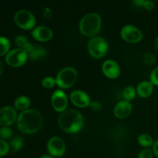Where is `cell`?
Listing matches in <instances>:
<instances>
[{
    "label": "cell",
    "instance_id": "obj_1",
    "mask_svg": "<svg viewBox=\"0 0 158 158\" xmlns=\"http://www.w3.org/2000/svg\"><path fill=\"white\" fill-rule=\"evenodd\" d=\"M43 119L39 111L33 109L26 110L19 115L17 125L19 129L26 134H32L42 127Z\"/></svg>",
    "mask_w": 158,
    "mask_h": 158
},
{
    "label": "cell",
    "instance_id": "obj_2",
    "mask_svg": "<svg viewBox=\"0 0 158 158\" xmlns=\"http://www.w3.org/2000/svg\"><path fill=\"white\" fill-rule=\"evenodd\" d=\"M59 124L60 127L66 132L76 133L83 127V116L77 110H65L59 117Z\"/></svg>",
    "mask_w": 158,
    "mask_h": 158
},
{
    "label": "cell",
    "instance_id": "obj_3",
    "mask_svg": "<svg viewBox=\"0 0 158 158\" xmlns=\"http://www.w3.org/2000/svg\"><path fill=\"white\" fill-rule=\"evenodd\" d=\"M101 27V18L96 12H89L81 19L80 23V32L85 35L91 36L97 34Z\"/></svg>",
    "mask_w": 158,
    "mask_h": 158
},
{
    "label": "cell",
    "instance_id": "obj_4",
    "mask_svg": "<svg viewBox=\"0 0 158 158\" xmlns=\"http://www.w3.org/2000/svg\"><path fill=\"white\" fill-rule=\"evenodd\" d=\"M77 79V72L73 67H65L57 74L56 84L61 88H68L75 83Z\"/></svg>",
    "mask_w": 158,
    "mask_h": 158
},
{
    "label": "cell",
    "instance_id": "obj_5",
    "mask_svg": "<svg viewBox=\"0 0 158 158\" xmlns=\"http://www.w3.org/2000/svg\"><path fill=\"white\" fill-rule=\"evenodd\" d=\"M88 49L92 56L100 58L107 52L108 43L106 40L102 37H94L89 40L88 43Z\"/></svg>",
    "mask_w": 158,
    "mask_h": 158
},
{
    "label": "cell",
    "instance_id": "obj_6",
    "mask_svg": "<svg viewBox=\"0 0 158 158\" xmlns=\"http://www.w3.org/2000/svg\"><path fill=\"white\" fill-rule=\"evenodd\" d=\"M27 58V52L20 48H17L9 51L6 54V61L11 66L18 67L24 64Z\"/></svg>",
    "mask_w": 158,
    "mask_h": 158
},
{
    "label": "cell",
    "instance_id": "obj_7",
    "mask_svg": "<svg viewBox=\"0 0 158 158\" xmlns=\"http://www.w3.org/2000/svg\"><path fill=\"white\" fill-rule=\"evenodd\" d=\"M15 22L19 27L30 29L35 26V19L33 14L27 10H19L15 13Z\"/></svg>",
    "mask_w": 158,
    "mask_h": 158
},
{
    "label": "cell",
    "instance_id": "obj_8",
    "mask_svg": "<svg viewBox=\"0 0 158 158\" xmlns=\"http://www.w3.org/2000/svg\"><path fill=\"white\" fill-rule=\"evenodd\" d=\"M47 150L51 155L54 157H60L66 151V144L62 138L59 137H52L47 143Z\"/></svg>",
    "mask_w": 158,
    "mask_h": 158
},
{
    "label": "cell",
    "instance_id": "obj_9",
    "mask_svg": "<svg viewBox=\"0 0 158 158\" xmlns=\"http://www.w3.org/2000/svg\"><path fill=\"white\" fill-rule=\"evenodd\" d=\"M121 37L126 41L131 43H137L142 39V32L139 29L132 25H126L120 31Z\"/></svg>",
    "mask_w": 158,
    "mask_h": 158
},
{
    "label": "cell",
    "instance_id": "obj_10",
    "mask_svg": "<svg viewBox=\"0 0 158 158\" xmlns=\"http://www.w3.org/2000/svg\"><path fill=\"white\" fill-rule=\"evenodd\" d=\"M16 118V112L12 106L0 108V126H9L15 121Z\"/></svg>",
    "mask_w": 158,
    "mask_h": 158
},
{
    "label": "cell",
    "instance_id": "obj_11",
    "mask_svg": "<svg viewBox=\"0 0 158 158\" xmlns=\"http://www.w3.org/2000/svg\"><path fill=\"white\" fill-rule=\"evenodd\" d=\"M52 105L56 111H64L67 106L68 100L66 94L61 89H56L52 95Z\"/></svg>",
    "mask_w": 158,
    "mask_h": 158
},
{
    "label": "cell",
    "instance_id": "obj_12",
    "mask_svg": "<svg viewBox=\"0 0 158 158\" xmlns=\"http://www.w3.org/2000/svg\"><path fill=\"white\" fill-rule=\"evenodd\" d=\"M71 101L76 106L80 107H85L90 104V100L86 93L83 90H74L70 94Z\"/></svg>",
    "mask_w": 158,
    "mask_h": 158
},
{
    "label": "cell",
    "instance_id": "obj_13",
    "mask_svg": "<svg viewBox=\"0 0 158 158\" xmlns=\"http://www.w3.org/2000/svg\"><path fill=\"white\" fill-rule=\"evenodd\" d=\"M103 72L110 78H116L120 74V67L114 60H107L102 65Z\"/></svg>",
    "mask_w": 158,
    "mask_h": 158
},
{
    "label": "cell",
    "instance_id": "obj_14",
    "mask_svg": "<svg viewBox=\"0 0 158 158\" xmlns=\"http://www.w3.org/2000/svg\"><path fill=\"white\" fill-rule=\"evenodd\" d=\"M32 35L34 39L40 41H47L52 38V31L47 26H37L32 31Z\"/></svg>",
    "mask_w": 158,
    "mask_h": 158
},
{
    "label": "cell",
    "instance_id": "obj_15",
    "mask_svg": "<svg viewBox=\"0 0 158 158\" xmlns=\"http://www.w3.org/2000/svg\"><path fill=\"white\" fill-rule=\"evenodd\" d=\"M132 110V106L127 100H121L117 103L114 108V114L120 119L127 117Z\"/></svg>",
    "mask_w": 158,
    "mask_h": 158
},
{
    "label": "cell",
    "instance_id": "obj_16",
    "mask_svg": "<svg viewBox=\"0 0 158 158\" xmlns=\"http://www.w3.org/2000/svg\"><path fill=\"white\" fill-rule=\"evenodd\" d=\"M27 55L32 60H39L46 56V50L40 45H32V47L27 52Z\"/></svg>",
    "mask_w": 158,
    "mask_h": 158
},
{
    "label": "cell",
    "instance_id": "obj_17",
    "mask_svg": "<svg viewBox=\"0 0 158 158\" xmlns=\"http://www.w3.org/2000/svg\"><path fill=\"white\" fill-rule=\"evenodd\" d=\"M153 84L151 82L143 81L138 84L137 87V92L142 97H147L151 95L153 92Z\"/></svg>",
    "mask_w": 158,
    "mask_h": 158
},
{
    "label": "cell",
    "instance_id": "obj_18",
    "mask_svg": "<svg viewBox=\"0 0 158 158\" xmlns=\"http://www.w3.org/2000/svg\"><path fill=\"white\" fill-rule=\"evenodd\" d=\"M15 44L20 48V49H23L26 51V52H29L30 50L31 47H32V44L29 43L28 39L24 35H17L15 39Z\"/></svg>",
    "mask_w": 158,
    "mask_h": 158
},
{
    "label": "cell",
    "instance_id": "obj_19",
    "mask_svg": "<svg viewBox=\"0 0 158 158\" xmlns=\"http://www.w3.org/2000/svg\"><path fill=\"white\" fill-rule=\"evenodd\" d=\"M30 105V99L26 96H20L15 100V106L19 110H26Z\"/></svg>",
    "mask_w": 158,
    "mask_h": 158
},
{
    "label": "cell",
    "instance_id": "obj_20",
    "mask_svg": "<svg viewBox=\"0 0 158 158\" xmlns=\"http://www.w3.org/2000/svg\"><path fill=\"white\" fill-rule=\"evenodd\" d=\"M10 48V42L7 38L0 36V56L6 54Z\"/></svg>",
    "mask_w": 158,
    "mask_h": 158
},
{
    "label": "cell",
    "instance_id": "obj_21",
    "mask_svg": "<svg viewBox=\"0 0 158 158\" xmlns=\"http://www.w3.org/2000/svg\"><path fill=\"white\" fill-rule=\"evenodd\" d=\"M139 143L143 147H149L151 145L154 144L152 137L148 134H140L137 138Z\"/></svg>",
    "mask_w": 158,
    "mask_h": 158
},
{
    "label": "cell",
    "instance_id": "obj_22",
    "mask_svg": "<svg viewBox=\"0 0 158 158\" xmlns=\"http://www.w3.org/2000/svg\"><path fill=\"white\" fill-rule=\"evenodd\" d=\"M23 140L22 137H15L11 140L10 141V148L13 151H18L23 148Z\"/></svg>",
    "mask_w": 158,
    "mask_h": 158
},
{
    "label": "cell",
    "instance_id": "obj_23",
    "mask_svg": "<svg viewBox=\"0 0 158 158\" xmlns=\"http://www.w3.org/2000/svg\"><path fill=\"white\" fill-rule=\"evenodd\" d=\"M135 89H134V86H128L123 89V96L126 100L127 101H130V100H133L135 97Z\"/></svg>",
    "mask_w": 158,
    "mask_h": 158
},
{
    "label": "cell",
    "instance_id": "obj_24",
    "mask_svg": "<svg viewBox=\"0 0 158 158\" xmlns=\"http://www.w3.org/2000/svg\"><path fill=\"white\" fill-rule=\"evenodd\" d=\"M56 83L55 79L52 77H46L42 81V84L46 88H52Z\"/></svg>",
    "mask_w": 158,
    "mask_h": 158
},
{
    "label": "cell",
    "instance_id": "obj_25",
    "mask_svg": "<svg viewBox=\"0 0 158 158\" xmlns=\"http://www.w3.org/2000/svg\"><path fill=\"white\" fill-rule=\"evenodd\" d=\"M9 145L2 139H0V157L4 156L9 152Z\"/></svg>",
    "mask_w": 158,
    "mask_h": 158
},
{
    "label": "cell",
    "instance_id": "obj_26",
    "mask_svg": "<svg viewBox=\"0 0 158 158\" xmlns=\"http://www.w3.org/2000/svg\"><path fill=\"white\" fill-rule=\"evenodd\" d=\"M12 136V131L8 127H2L0 128V137L2 139H8Z\"/></svg>",
    "mask_w": 158,
    "mask_h": 158
},
{
    "label": "cell",
    "instance_id": "obj_27",
    "mask_svg": "<svg viewBox=\"0 0 158 158\" xmlns=\"http://www.w3.org/2000/svg\"><path fill=\"white\" fill-rule=\"evenodd\" d=\"M143 60L146 64L148 65H152L155 63V58H154V56L151 53H149V52H147V53L144 54Z\"/></svg>",
    "mask_w": 158,
    "mask_h": 158
},
{
    "label": "cell",
    "instance_id": "obj_28",
    "mask_svg": "<svg viewBox=\"0 0 158 158\" xmlns=\"http://www.w3.org/2000/svg\"><path fill=\"white\" fill-rule=\"evenodd\" d=\"M138 158H153V152L151 150L147 149L143 150L140 151L138 155Z\"/></svg>",
    "mask_w": 158,
    "mask_h": 158
},
{
    "label": "cell",
    "instance_id": "obj_29",
    "mask_svg": "<svg viewBox=\"0 0 158 158\" xmlns=\"http://www.w3.org/2000/svg\"><path fill=\"white\" fill-rule=\"evenodd\" d=\"M151 81L152 84L158 85V66L151 72Z\"/></svg>",
    "mask_w": 158,
    "mask_h": 158
},
{
    "label": "cell",
    "instance_id": "obj_30",
    "mask_svg": "<svg viewBox=\"0 0 158 158\" xmlns=\"http://www.w3.org/2000/svg\"><path fill=\"white\" fill-rule=\"evenodd\" d=\"M89 105H90V107L94 110H100L101 109V104L97 101H93Z\"/></svg>",
    "mask_w": 158,
    "mask_h": 158
},
{
    "label": "cell",
    "instance_id": "obj_31",
    "mask_svg": "<svg viewBox=\"0 0 158 158\" xmlns=\"http://www.w3.org/2000/svg\"><path fill=\"white\" fill-rule=\"evenodd\" d=\"M143 6L145 8V9H154V2L151 1H143Z\"/></svg>",
    "mask_w": 158,
    "mask_h": 158
},
{
    "label": "cell",
    "instance_id": "obj_32",
    "mask_svg": "<svg viewBox=\"0 0 158 158\" xmlns=\"http://www.w3.org/2000/svg\"><path fill=\"white\" fill-rule=\"evenodd\" d=\"M43 15L46 17V19H49L52 15V12L49 8H46L44 9V12H43Z\"/></svg>",
    "mask_w": 158,
    "mask_h": 158
},
{
    "label": "cell",
    "instance_id": "obj_33",
    "mask_svg": "<svg viewBox=\"0 0 158 158\" xmlns=\"http://www.w3.org/2000/svg\"><path fill=\"white\" fill-rule=\"evenodd\" d=\"M153 151H154V154L158 157V140L153 144Z\"/></svg>",
    "mask_w": 158,
    "mask_h": 158
},
{
    "label": "cell",
    "instance_id": "obj_34",
    "mask_svg": "<svg viewBox=\"0 0 158 158\" xmlns=\"http://www.w3.org/2000/svg\"><path fill=\"white\" fill-rule=\"evenodd\" d=\"M2 70H3V64L2 63L1 60H0V75H1V73H2Z\"/></svg>",
    "mask_w": 158,
    "mask_h": 158
},
{
    "label": "cell",
    "instance_id": "obj_35",
    "mask_svg": "<svg viewBox=\"0 0 158 158\" xmlns=\"http://www.w3.org/2000/svg\"><path fill=\"white\" fill-rule=\"evenodd\" d=\"M154 46H155L156 49L158 51V38H157L155 40V43H154Z\"/></svg>",
    "mask_w": 158,
    "mask_h": 158
},
{
    "label": "cell",
    "instance_id": "obj_36",
    "mask_svg": "<svg viewBox=\"0 0 158 158\" xmlns=\"http://www.w3.org/2000/svg\"><path fill=\"white\" fill-rule=\"evenodd\" d=\"M40 158H53L52 156H49V155H43L41 156Z\"/></svg>",
    "mask_w": 158,
    "mask_h": 158
},
{
    "label": "cell",
    "instance_id": "obj_37",
    "mask_svg": "<svg viewBox=\"0 0 158 158\" xmlns=\"http://www.w3.org/2000/svg\"><path fill=\"white\" fill-rule=\"evenodd\" d=\"M0 158H2V157H0Z\"/></svg>",
    "mask_w": 158,
    "mask_h": 158
}]
</instances>
